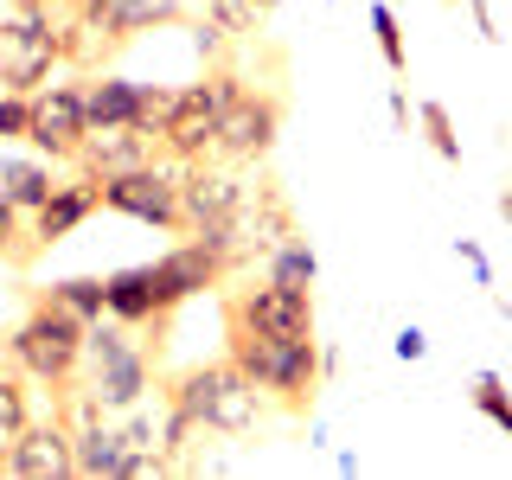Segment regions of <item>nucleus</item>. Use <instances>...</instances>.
I'll use <instances>...</instances> for the list:
<instances>
[{
	"label": "nucleus",
	"mask_w": 512,
	"mask_h": 480,
	"mask_svg": "<svg viewBox=\"0 0 512 480\" xmlns=\"http://www.w3.org/2000/svg\"><path fill=\"white\" fill-rule=\"evenodd\" d=\"M84 352H90V320L71 314L64 301H52L45 288L32 295L26 320L7 333V359L20 365L32 384H52V391H71V384H77Z\"/></svg>",
	"instance_id": "f257e3e1"
},
{
	"label": "nucleus",
	"mask_w": 512,
	"mask_h": 480,
	"mask_svg": "<svg viewBox=\"0 0 512 480\" xmlns=\"http://www.w3.org/2000/svg\"><path fill=\"white\" fill-rule=\"evenodd\" d=\"M167 404L192 416L199 429H212V436H250L256 423H263V404L269 397L256 391V384L244 378V365L224 352V359L212 365H192V372H180L167 384Z\"/></svg>",
	"instance_id": "f03ea898"
},
{
	"label": "nucleus",
	"mask_w": 512,
	"mask_h": 480,
	"mask_svg": "<svg viewBox=\"0 0 512 480\" xmlns=\"http://www.w3.org/2000/svg\"><path fill=\"white\" fill-rule=\"evenodd\" d=\"M224 352L244 365V378L269 397V404H282L295 416H308L314 384L327 378L314 340H269V333H250V327H224Z\"/></svg>",
	"instance_id": "7ed1b4c3"
},
{
	"label": "nucleus",
	"mask_w": 512,
	"mask_h": 480,
	"mask_svg": "<svg viewBox=\"0 0 512 480\" xmlns=\"http://www.w3.org/2000/svg\"><path fill=\"white\" fill-rule=\"evenodd\" d=\"M84 365H90V378L77 384V391L90 397L96 410H141L148 404V391H154V359H148V346L141 340H128V327L122 320H90V352H84Z\"/></svg>",
	"instance_id": "20e7f679"
},
{
	"label": "nucleus",
	"mask_w": 512,
	"mask_h": 480,
	"mask_svg": "<svg viewBox=\"0 0 512 480\" xmlns=\"http://www.w3.org/2000/svg\"><path fill=\"white\" fill-rule=\"evenodd\" d=\"M186 167L192 160L160 154V160H148V167H128V173L96 180V199H103V212H122L135 224H154V231H186V205H180Z\"/></svg>",
	"instance_id": "39448f33"
},
{
	"label": "nucleus",
	"mask_w": 512,
	"mask_h": 480,
	"mask_svg": "<svg viewBox=\"0 0 512 480\" xmlns=\"http://www.w3.org/2000/svg\"><path fill=\"white\" fill-rule=\"evenodd\" d=\"M244 90L237 71H205L199 84H180V103H173V122L160 135V154L173 160H212V135H218V116L224 103Z\"/></svg>",
	"instance_id": "423d86ee"
},
{
	"label": "nucleus",
	"mask_w": 512,
	"mask_h": 480,
	"mask_svg": "<svg viewBox=\"0 0 512 480\" xmlns=\"http://www.w3.org/2000/svg\"><path fill=\"white\" fill-rule=\"evenodd\" d=\"M224 327H250L269 340H314V288H288V282H256L224 295Z\"/></svg>",
	"instance_id": "0eeeda50"
},
{
	"label": "nucleus",
	"mask_w": 512,
	"mask_h": 480,
	"mask_svg": "<svg viewBox=\"0 0 512 480\" xmlns=\"http://www.w3.org/2000/svg\"><path fill=\"white\" fill-rule=\"evenodd\" d=\"M282 135V96L276 90H237L218 116V135H212V160H231V167H256Z\"/></svg>",
	"instance_id": "6e6552de"
},
{
	"label": "nucleus",
	"mask_w": 512,
	"mask_h": 480,
	"mask_svg": "<svg viewBox=\"0 0 512 480\" xmlns=\"http://www.w3.org/2000/svg\"><path fill=\"white\" fill-rule=\"evenodd\" d=\"M90 122H84V84H45L32 90V122H26V148L45 160H77Z\"/></svg>",
	"instance_id": "1a4fd4ad"
},
{
	"label": "nucleus",
	"mask_w": 512,
	"mask_h": 480,
	"mask_svg": "<svg viewBox=\"0 0 512 480\" xmlns=\"http://www.w3.org/2000/svg\"><path fill=\"white\" fill-rule=\"evenodd\" d=\"M250 180L231 160H192L180 180V205H186V231H231L237 205H244Z\"/></svg>",
	"instance_id": "9d476101"
},
{
	"label": "nucleus",
	"mask_w": 512,
	"mask_h": 480,
	"mask_svg": "<svg viewBox=\"0 0 512 480\" xmlns=\"http://www.w3.org/2000/svg\"><path fill=\"white\" fill-rule=\"evenodd\" d=\"M64 64L58 52V39L45 26H32V20H13V13H0V90H45L52 84V71Z\"/></svg>",
	"instance_id": "9b49d317"
},
{
	"label": "nucleus",
	"mask_w": 512,
	"mask_h": 480,
	"mask_svg": "<svg viewBox=\"0 0 512 480\" xmlns=\"http://www.w3.org/2000/svg\"><path fill=\"white\" fill-rule=\"evenodd\" d=\"M301 224L295 212H288V199L269 180H250L244 192V205H237V218H231V237H237V250H244V263H256V256H269L282 244V237H295Z\"/></svg>",
	"instance_id": "f8f14e48"
},
{
	"label": "nucleus",
	"mask_w": 512,
	"mask_h": 480,
	"mask_svg": "<svg viewBox=\"0 0 512 480\" xmlns=\"http://www.w3.org/2000/svg\"><path fill=\"white\" fill-rule=\"evenodd\" d=\"M173 308H180V301L167 295L160 263H135V269H116V276H109V320H122V327H167Z\"/></svg>",
	"instance_id": "ddd939ff"
},
{
	"label": "nucleus",
	"mask_w": 512,
	"mask_h": 480,
	"mask_svg": "<svg viewBox=\"0 0 512 480\" xmlns=\"http://www.w3.org/2000/svg\"><path fill=\"white\" fill-rule=\"evenodd\" d=\"M7 474H20V480H64V474H77V429H71V416H64V423H32L26 436L13 442Z\"/></svg>",
	"instance_id": "4468645a"
},
{
	"label": "nucleus",
	"mask_w": 512,
	"mask_h": 480,
	"mask_svg": "<svg viewBox=\"0 0 512 480\" xmlns=\"http://www.w3.org/2000/svg\"><path fill=\"white\" fill-rule=\"evenodd\" d=\"M96 180L90 173H77V180H58L52 186V199L39 205V212L26 218V237H32V250H52V244H64V237L77 231V224H84L90 212H96Z\"/></svg>",
	"instance_id": "2eb2a0df"
},
{
	"label": "nucleus",
	"mask_w": 512,
	"mask_h": 480,
	"mask_svg": "<svg viewBox=\"0 0 512 480\" xmlns=\"http://www.w3.org/2000/svg\"><path fill=\"white\" fill-rule=\"evenodd\" d=\"M160 160V141L141 135V128H90L84 148H77V167L90 180H109V173H128V167H148Z\"/></svg>",
	"instance_id": "dca6fc26"
},
{
	"label": "nucleus",
	"mask_w": 512,
	"mask_h": 480,
	"mask_svg": "<svg viewBox=\"0 0 512 480\" xmlns=\"http://www.w3.org/2000/svg\"><path fill=\"white\" fill-rule=\"evenodd\" d=\"M135 116H141V84H128L116 71L84 77V122L90 128H135Z\"/></svg>",
	"instance_id": "f3484780"
},
{
	"label": "nucleus",
	"mask_w": 512,
	"mask_h": 480,
	"mask_svg": "<svg viewBox=\"0 0 512 480\" xmlns=\"http://www.w3.org/2000/svg\"><path fill=\"white\" fill-rule=\"evenodd\" d=\"M52 160L45 154H0V199L7 205H20V212L32 218L45 199H52Z\"/></svg>",
	"instance_id": "a211bd4d"
},
{
	"label": "nucleus",
	"mask_w": 512,
	"mask_h": 480,
	"mask_svg": "<svg viewBox=\"0 0 512 480\" xmlns=\"http://www.w3.org/2000/svg\"><path fill=\"white\" fill-rule=\"evenodd\" d=\"M96 13H103L109 26L122 32V39H135V32H154V26H180L186 20V0H90Z\"/></svg>",
	"instance_id": "6ab92c4d"
},
{
	"label": "nucleus",
	"mask_w": 512,
	"mask_h": 480,
	"mask_svg": "<svg viewBox=\"0 0 512 480\" xmlns=\"http://www.w3.org/2000/svg\"><path fill=\"white\" fill-rule=\"evenodd\" d=\"M263 276L269 282H288V288H314L320 282V256H314L308 237L295 231V237H282V244L263 256Z\"/></svg>",
	"instance_id": "aec40b11"
},
{
	"label": "nucleus",
	"mask_w": 512,
	"mask_h": 480,
	"mask_svg": "<svg viewBox=\"0 0 512 480\" xmlns=\"http://www.w3.org/2000/svg\"><path fill=\"white\" fill-rule=\"evenodd\" d=\"M52 301H64L71 314H84V320H103L109 314V276H64L45 288Z\"/></svg>",
	"instance_id": "412c9836"
},
{
	"label": "nucleus",
	"mask_w": 512,
	"mask_h": 480,
	"mask_svg": "<svg viewBox=\"0 0 512 480\" xmlns=\"http://www.w3.org/2000/svg\"><path fill=\"white\" fill-rule=\"evenodd\" d=\"M32 429V404H26V384L20 378H0V474H7V455Z\"/></svg>",
	"instance_id": "4be33fe9"
},
{
	"label": "nucleus",
	"mask_w": 512,
	"mask_h": 480,
	"mask_svg": "<svg viewBox=\"0 0 512 480\" xmlns=\"http://www.w3.org/2000/svg\"><path fill=\"white\" fill-rule=\"evenodd\" d=\"M276 7H282V0H205V20H218L231 39H250Z\"/></svg>",
	"instance_id": "5701e85b"
},
{
	"label": "nucleus",
	"mask_w": 512,
	"mask_h": 480,
	"mask_svg": "<svg viewBox=\"0 0 512 480\" xmlns=\"http://www.w3.org/2000/svg\"><path fill=\"white\" fill-rule=\"evenodd\" d=\"M468 397H474V410L487 416L500 436H512V391H506V378H500V372H474Z\"/></svg>",
	"instance_id": "b1692460"
},
{
	"label": "nucleus",
	"mask_w": 512,
	"mask_h": 480,
	"mask_svg": "<svg viewBox=\"0 0 512 480\" xmlns=\"http://www.w3.org/2000/svg\"><path fill=\"white\" fill-rule=\"evenodd\" d=\"M372 39H378V58L391 64V77L410 71V45H404V26H397V13L384 7V0H372Z\"/></svg>",
	"instance_id": "393cba45"
},
{
	"label": "nucleus",
	"mask_w": 512,
	"mask_h": 480,
	"mask_svg": "<svg viewBox=\"0 0 512 480\" xmlns=\"http://www.w3.org/2000/svg\"><path fill=\"white\" fill-rule=\"evenodd\" d=\"M173 103H180V90L173 84H141V116H135V128L141 135H167V122H173Z\"/></svg>",
	"instance_id": "a878e982"
},
{
	"label": "nucleus",
	"mask_w": 512,
	"mask_h": 480,
	"mask_svg": "<svg viewBox=\"0 0 512 480\" xmlns=\"http://www.w3.org/2000/svg\"><path fill=\"white\" fill-rule=\"evenodd\" d=\"M416 122H423V141L436 148L442 160H461V135H455V116L442 103H416Z\"/></svg>",
	"instance_id": "bb28decb"
},
{
	"label": "nucleus",
	"mask_w": 512,
	"mask_h": 480,
	"mask_svg": "<svg viewBox=\"0 0 512 480\" xmlns=\"http://www.w3.org/2000/svg\"><path fill=\"white\" fill-rule=\"evenodd\" d=\"M26 122H32V96L0 90V141H26Z\"/></svg>",
	"instance_id": "cd10ccee"
},
{
	"label": "nucleus",
	"mask_w": 512,
	"mask_h": 480,
	"mask_svg": "<svg viewBox=\"0 0 512 480\" xmlns=\"http://www.w3.org/2000/svg\"><path fill=\"white\" fill-rule=\"evenodd\" d=\"M20 231H26V212H20V205H7V199H0V256H26L20 244H13Z\"/></svg>",
	"instance_id": "c85d7f7f"
},
{
	"label": "nucleus",
	"mask_w": 512,
	"mask_h": 480,
	"mask_svg": "<svg viewBox=\"0 0 512 480\" xmlns=\"http://www.w3.org/2000/svg\"><path fill=\"white\" fill-rule=\"evenodd\" d=\"M455 256L474 269V282H480V288H493V263H487V250H480L474 237H455Z\"/></svg>",
	"instance_id": "c756f323"
},
{
	"label": "nucleus",
	"mask_w": 512,
	"mask_h": 480,
	"mask_svg": "<svg viewBox=\"0 0 512 480\" xmlns=\"http://www.w3.org/2000/svg\"><path fill=\"white\" fill-rule=\"evenodd\" d=\"M468 13H474V32H480V39L500 45V26H493V7H487V0H468Z\"/></svg>",
	"instance_id": "7c9ffc66"
},
{
	"label": "nucleus",
	"mask_w": 512,
	"mask_h": 480,
	"mask_svg": "<svg viewBox=\"0 0 512 480\" xmlns=\"http://www.w3.org/2000/svg\"><path fill=\"white\" fill-rule=\"evenodd\" d=\"M423 352H429L423 327H404V333H397V359H423Z\"/></svg>",
	"instance_id": "2f4dec72"
},
{
	"label": "nucleus",
	"mask_w": 512,
	"mask_h": 480,
	"mask_svg": "<svg viewBox=\"0 0 512 480\" xmlns=\"http://www.w3.org/2000/svg\"><path fill=\"white\" fill-rule=\"evenodd\" d=\"M391 122L410 128V96H404V90H391Z\"/></svg>",
	"instance_id": "473e14b6"
},
{
	"label": "nucleus",
	"mask_w": 512,
	"mask_h": 480,
	"mask_svg": "<svg viewBox=\"0 0 512 480\" xmlns=\"http://www.w3.org/2000/svg\"><path fill=\"white\" fill-rule=\"evenodd\" d=\"M500 218H506V224H512V192H500Z\"/></svg>",
	"instance_id": "72a5a7b5"
},
{
	"label": "nucleus",
	"mask_w": 512,
	"mask_h": 480,
	"mask_svg": "<svg viewBox=\"0 0 512 480\" xmlns=\"http://www.w3.org/2000/svg\"><path fill=\"white\" fill-rule=\"evenodd\" d=\"M0 378H7V372H0Z\"/></svg>",
	"instance_id": "f704fd0d"
}]
</instances>
